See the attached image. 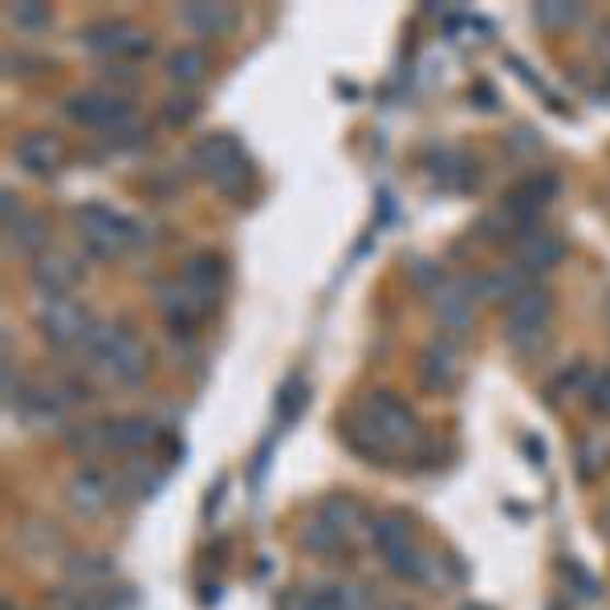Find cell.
I'll use <instances>...</instances> for the list:
<instances>
[{
	"instance_id": "30bf717a",
	"label": "cell",
	"mask_w": 610,
	"mask_h": 610,
	"mask_svg": "<svg viewBox=\"0 0 610 610\" xmlns=\"http://www.w3.org/2000/svg\"><path fill=\"white\" fill-rule=\"evenodd\" d=\"M415 375L419 383L431 391V395H448L456 383H460V350H456L452 338H431L419 350V362H415Z\"/></svg>"
},
{
	"instance_id": "484cf974",
	"label": "cell",
	"mask_w": 610,
	"mask_h": 610,
	"mask_svg": "<svg viewBox=\"0 0 610 610\" xmlns=\"http://www.w3.org/2000/svg\"><path fill=\"white\" fill-rule=\"evenodd\" d=\"M66 578H70L73 590H85L94 595L106 578H111V557L106 554H78L66 562Z\"/></svg>"
},
{
	"instance_id": "6da1fadb",
	"label": "cell",
	"mask_w": 610,
	"mask_h": 610,
	"mask_svg": "<svg viewBox=\"0 0 610 610\" xmlns=\"http://www.w3.org/2000/svg\"><path fill=\"white\" fill-rule=\"evenodd\" d=\"M61 111H66V118H70L73 127L99 130L111 147H135V142H142L139 114H135V106H130L123 94H106V90H78V94L66 99Z\"/></svg>"
},
{
	"instance_id": "b9f144b4",
	"label": "cell",
	"mask_w": 610,
	"mask_h": 610,
	"mask_svg": "<svg viewBox=\"0 0 610 610\" xmlns=\"http://www.w3.org/2000/svg\"><path fill=\"white\" fill-rule=\"evenodd\" d=\"M526 452L533 456V464H545V448H541V440H533V436H526Z\"/></svg>"
},
{
	"instance_id": "7402d4cb",
	"label": "cell",
	"mask_w": 610,
	"mask_h": 610,
	"mask_svg": "<svg viewBox=\"0 0 610 610\" xmlns=\"http://www.w3.org/2000/svg\"><path fill=\"white\" fill-rule=\"evenodd\" d=\"M163 73H168V82L180 85V90H187V85H199L204 78H208V54H204L199 45H180L175 54H168V61H163Z\"/></svg>"
},
{
	"instance_id": "83f0119b",
	"label": "cell",
	"mask_w": 610,
	"mask_h": 610,
	"mask_svg": "<svg viewBox=\"0 0 610 610\" xmlns=\"http://www.w3.org/2000/svg\"><path fill=\"white\" fill-rule=\"evenodd\" d=\"M610 464V436H586L583 444H578V476L583 481H598L602 472H607Z\"/></svg>"
},
{
	"instance_id": "5b68a950",
	"label": "cell",
	"mask_w": 610,
	"mask_h": 610,
	"mask_svg": "<svg viewBox=\"0 0 610 610\" xmlns=\"http://www.w3.org/2000/svg\"><path fill=\"white\" fill-rule=\"evenodd\" d=\"M33 322L57 350H85L90 334L99 330V318L73 298H42L33 306Z\"/></svg>"
},
{
	"instance_id": "d6a6232c",
	"label": "cell",
	"mask_w": 610,
	"mask_h": 610,
	"mask_svg": "<svg viewBox=\"0 0 610 610\" xmlns=\"http://www.w3.org/2000/svg\"><path fill=\"white\" fill-rule=\"evenodd\" d=\"M326 590L334 610H375V590L362 583H334Z\"/></svg>"
},
{
	"instance_id": "7c38bea8",
	"label": "cell",
	"mask_w": 610,
	"mask_h": 610,
	"mask_svg": "<svg viewBox=\"0 0 610 610\" xmlns=\"http://www.w3.org/2000/svg\"><path fill=\"white\" fill-rule=\"evenodd\" d=\"M28 281H33V289H37L42 298H66L73 285L82 281V265H78L70 253L49 249V253H42L28 265Z\"/></svg>"
},
{
	"instance_id": "e575fe53",
	"label": "cell",
	"mask_w": 610,
	"mask_h": 610,
	"mask_svg": "<svg viewBox=\"0 0 610 610\" xmlns=\"http://www.w3.org/2000/svg\"><path fill=\"white\" fill-rule=\"evenodd\" d=\"M301 403H306V383L294 375V379L281 387V395H277V419H281V424H294L301 412Z\"/></svg>"
},
{
	"instance_id": "e0dca14e",
	"label": "cell",
	"mask_w": 610,
	"mask_h": 610,
	"mask_svg": "<svg viewBox=\"0 0 610 610\" xmlns=\"http://www.w3.org/2000/svg\"><path fill=\"white\" fill-rule=\"evenodd\" d=\"M180 21L199 37H225V33L237 28V9L225 4V0H192V4L180 9Z\"/></svg>"
},
{
	"instance_id": "3957f363",
	"label": "cell",
	"mask_w": 610,
	"mask_h": 610,
	"mask_svg": "<svg viewBox=\"0 0 610 610\" xmlns=\"http://www.w3.org/2000/svg\"><path fill=\"white\" fill-rule=\"evenodd\" d=\"M73 228H78V241L85 244V253L102 256V261H111V256L127 253V249L147 241L139 220L114 212L106 204H82L73 212Z\"/></svg>"
},
{
	"instance_id": "603a6c76",
	"label": "cell",
	"mask_w": 610,
	"mask_h": 610,
	"mask_svg": "<svg viewBox=\"0 0 610 610\" xmlns=\"http://www.w3.org/2000/svg\"><path fill=\"white\" fill-rule=\"evenodd\" d=\"M21 550H25L28 557H57L61 550H66V529L57 526V521H45V517H37V521H25L21 526Z\"/></svg>"
},
{
	"instance_id": "277c9868",
	"label": "cell",
	"mask_w": 610,
	"mask_h": 610,
	"mask_svg": "<svg viewBox=\"0 0 610 610\" xmlns=\"http://www.w3.org/2000/svg\"><path fill=\"white\" fill-rule=\"evenodd\" d=\"M192 168L216 187V192H225V196H241L249 180H253V163L249 156L241 151V142L225 135V130H216V135H204V139L192 147Z\"/></svg>"
},
{
	"instance_id": "d4e9b609",
	"label": "cell",
	"mask_w": 610,
	"mask_h": 610,
	"mask_svg": "<svg viewBox=\"0 0 610 610\" xmlns=\"http://www.w3.org/2000/svg\"><path fill=\"white\" fill-rule=\"evenodd\" d=\"M66 448L78 460H94L102 452H114L111 444V424H73L66 427Z\"/></svg>"
},
{
	"instance_id": "9c48e42d",
	"label": "cell",
	"mask_w": 610,
	"mask_h": 610,
	"mask_svg": "<svg viewBox=\"0 0 610 610\" xmlns=\"http://www.w3.org/2000/svg\"><path fill=\"white\" fill-rule=\"evenodd\" d=\"M114 493H118V484L111 481V472L94 469V464H85L78 469L66 481V505H70L73 517H82V521H94L102 513L114 505Z\"/></svg>"
},
{
	"instance_id": "f546056e",
	"label": "cell",
	"mask_w": 610,
	"mask_h": 610,
	"mask_svg": "<svg viewBox=\"0 0 610 610\" xmlns=\"http://www.w3.org/2000/svg\"><path fill=\"white\" fill-rule=\"evenodd\" d=\"M464 578V569L456 566V557H440V554H427L424 574H419V586H431V590H452L456 583Z\"/></svg>"
},
{
	"instance_id": "f35d334b",
	"label": "cell",
	"mask_w": 610,
	"mask_h": 610,
	"mask_svg": "<svg viewBox=\"0 0 610 610\" xmlns=\"http://www.w3.org/2000/svg\"><path fill=\"white\" fill-rule=\"evenodd\" d=\"M586 395H590V407H595V412L610 415V370H607V375H598Z\"/></svg>"
},
{
	"instance_id": "ee69618b",
	"label": "cell",
	"mask_w": 610,
	"mask_h": 610,
	"mask_svg": "<svg viewBox=\"0 0 610 610\" xmlns=\"http://www.w3.org/2000/svg\"><path fill=\"white\" fill-rule=\"evenodd\" d=\"M598 529H602V533H607V538H610V505H607V509H602V526H598Z\"/></svg>"
},
{
	"instance_id": "ac0fdd59",
	"label": "cell",
	"mask_w": 610,
	"mask_h": 610,
	"mask_svg": "<svg viewBox=\"0 0 610 610\" xmlns=\"http://www.w3.org/2000/svg\"><path fill=\"white\" fill-rule=\"evenodd\" d=\"M318 517L326 521L338 538H355L358 529L370 526V517H367V505L355 497V493H330V497H322V505H318Z\"/></svg>"
},
{
	"instance_id": "44dd1931",
	"label": "cell",
	"mask_w": 610,
	"mask_h": 610,
	"mask_svg": "<svg viewBox=\"0 0 610 610\" xmlns=\"http://www.w3.org/2000/svg\"><path fill=\"white\" fill-rule=\"evenodd\" d=\"M4 232H9V249L33 256V261H37L42 253H49V225H45L42 212H28L25 208L13 225H4Z\"/></svg>"
},
{
	"instance_id": "8992f818",
	"label": "cell",
	"mask_w": 610,
	"mask_h": 610,
	"mask_svg": "<svg viewBox=\"0 0 610 610\" xmlns=\"http://www.w3.org/2000/svg\"><path fill=\"white\" fill-rule=\"evenodd\" d=\"M509 342L517 346V350H533V346H541V338H545V330H550V322H554V294L550 289H538V285H529L526 294H517V298L509 301Z\"/></svg>"
},
{
	"instance_id": "5bb4252c",
	"label": "cell",
	"mask_w": 610,
	"mask_h": 610,
	"mask_svg": "<svg viewBox=\"0 0 610 610\" xmlns=\"http://www.w3.org/2000/svg\"><path fill=\"white\" fill-rule=\"evenodd\" d=\"M342 440H346V448L355 456H362L367 464H391V456H395V444L370 424L367 412H355L342 419Z\"/></svg>"
},
{
	"instance_id": "bcb514c9",
	"label": "cell",
	"mask_w": 610,
	"mask_h": 610,
	"mask_svg": "<svg viewBox=\"0 0 610 610\" xmlns=\"http://www.w3.org/2000/svg\"><path fill=\"white\" fill-rule=\"evenodd\" d=\"M387 610H415V607H407V602H395V607H387Z\"/></svg>"
},
{
	"instance_id": "f6af8a7d",
	"label": "cell",
	"mask_w": 610,
	"mask_h": 610,
	"mask_svg": "<svg viewBox=\"0 0 610 610\" xmlns=\"http://www.w3.org/2000/svg\"><path fill=\"white\" fill-rule=\"evenodd\" d=\"M460 610H488V607H481V602H464Z\"/></svg>"
},
{
	"instance_id": "60d3db41",
	"label": "cell",
	"mask_w": 610,
	"mask_h": 610,
	"mask_svg": "<svg viewBox=\"0 0 610 610\" xmlns=\"http://www.w3.org/2000/svg\"><path fill=\"white\" fill-rule=\"evenodd\" d=\"M0 212H4V225H13L16 216L25 212V208H21V196H16L13 187H4V192H0Z\"/></svg>"
},
{
	"instance_id": "8fae6325",
	"label": "cell",
	"mask_w": 610,
	"mask_h": 610,
	"mask_svg": "<svg viewBox=\"0 0 610 610\" xmlns=\"http://www.w3.org/2000/svg\"><path fill=\"white\" fill-rule=\"evenodd\" d=\"M156 306H159V313H163V322H168L175 334H187V330L196 326L204 313L212 310V306L199 298V294L187 281H163V285H159V289H156Z\"/></svg>"
},
{
	"instance_id": "ab89813d",
	"label": "cell",
	"mask_w": 610,
	"mask_h": 610,
	"mask_svg": "<svg viewBox=\"0 0 610 610\" xmlns=\"http://www.w3.org/2000/svg\"><path fill=\"white\" fill-rule=\"evenodd\" d=\"M583 387H586V367L578 362V367L566 370V375H562V379L554 383V395H566V391H583ZM586 391H590V387H586Z\"/></svg>"
},
{
	"instance_id": "d6986e66",
	"label": "cell",
	"mask_w": 610,
	"mask_h": 610,
	"mask_svg": "<svg viewBox=\"0 0 610 610\" xmlns=\"http://www.w3.org/2000/svg\"><path fill=\"white\" fill-rule=\"evenodd\" d=\"M370 541H375V550H379V557H395L403 554L407 545H415V529H412V517L399 509H387L379 513L375 521H370Z\"/></svg>"
},
{
	"instance_id": "74e56055",
	"label": "cell",
	"mask_w": 610,
	"mask_h": 610,
	"mask_svg": "<svg viewBox=\"0 0 610 610\" xmlns=\"http://www.w3.org/2000/svg\"><path fill=\"white\" fill-rule=\"evenodd\" d=\"M49 610H94V595L73 590V586H61V590H54V598H49Z\"/></svg>"
},
{
	"instance_id": "52a82bcc",
	"label": "cell",
	"mask_w": 610,
	"mask_h": 610,
	"mask_svg": "<svg viewBox=\"0 0 610 610\" xmlns=\"http://www.w3.org/2000/svg\"><path fill=\"white\" fill-rule=\"evenodd\" d=\"M362 412L370 415V424L379 427L387 440L395 444V452L415 448V444L424 440V431H419V415H415L399 395H391V391H375V395H367Z\"/></svg>"
},
{
	"instance_id": "1f68e13d",
	"label": "cell",
	"mask_w": 610,
	"mask_h": 610,
	"mask_svg": "<svg viewBox=\"0 0 610 610\" xmlns=\"http://www.w3.org/2000/svg\"><path fill=\"white\" fill-rule=\"evenodd\" d=\"M159 484H163V472L151 460H130L127 469H123V488L135 493V497H151Z\"/></svg>"
},
{
	"instance_id": "9a60e30c",
	"label": "cell",
	"mask_w": 610,
	"mask_h": 610,
	"mask_svg": "<svg viewBox=\"0 0 610 610\" xmlns=\"http://www.w3.org/2000/svg\"><path fill=\"white\" fill-rule=\"evenodd\" d=\"M16 163L28 171V175H54L61 163H66V142L57 139L54 130H28L16 142Z\"/></svg>"
},
{
	"instance_id": "f1b7e54d",
	"label": "cell",
	"mask_w": 610,
	"mask_h": 610,
	"mask_svg": "<svg viewBox=\"0 0 610 610\" xmlns=\"http://www.w3.org/2000/svg\"><path fill=\"white\" fill-rule=\"evenodd\" d=\"M431 175L440 180V187H469L472 184V171H469V159L460 156V151H436V163H431Z\"/></svg>"
},
{
	"instance_id": "4dcf8cb0",
	"label": "cell",
	"mask_w": 610,
	"mask_h": 610,
	"mask_svg": "<svg viewBox=\"0 0 610 610\" xmlns=\"http://www.w3.org/2000/svg\"><path fill=\"white\" fill-rule=\"evenodd\" d=\"M301 545H306L310 554H318V557H334V554H342L346 538H338V533H334V529H330L322 517H313L310 526L301 529Z\"/></svg>"
},
{
	"instance_id": "d590c367",
	"label": "cell",
	"mask_w": 610,
	"mask_h": 610,
	"mask_svg": "<svg viewBox=\"0 0 610 610\" xmlns=\"http://www.w3.org/2000/svg\"><path fill=\"white\" fill-rule=\"evenodd\" d=\"M196 114H199V102L192 99V94H171V99L163 102V118H168L171 127H187Z\"/></svg>"
},
{
	"instance_id": "2e32d148",
	"label": "cell",
	"mask_w": 610,
	"mask_h": 610,
	"mask_svg": "<svg viewBox=\"0 0 610 610\" xmlns=\"http://www.w3.org/2000/svg\"><path fill=\"white\" fill-rule=\"evenodd\" d=\"M513 249H517V265L526 273H550L562 265V256H566V244L557 241L554 232H545V228H526L517 241H513Z\"/></svg>"
},
{
	"instance_id": "7a4b0ae2",
	"label": "cell",
	"mask_w": 610,
	"mask_h": 610,
	"mask_svg": "<svg viewBox=\"0 0 610 610\" xmlns=\"http://www.w3.org/2000/svg\"><path fill=\"white\" fill-rule=\"evenodd\" d=\"M82 355L94 358V367L102 370V379H111L118 387H135L147 379V367H151V355L130 330L123 326H102L90 334Z\"/></svg>"
},
{
	"instance_id": "7bdbcfd3",
	"label": "cell",
	"mask_w": 610,
	"mask_h": 610,
	"mask_svg": "<svg viewBox=\"0 0 610 610\" xmlns=\"http://www.w3.org/2000/svg\"><path fill=\"white\" fill-rule=\"evenodd\" d=\"M476 106H481V111H493V90H488V85H476Z\"/></svg>"
},
{
	"instance_id": "cb8c5ba5",
	"label": "cell",
	"mask_w": 610,
	"mask_h": 610,
	"mask_svg": "<svg viewBox=\"0 0 610 610\" xmlns=\"http://www.w3.org/2000/svg\"><path fill=\"white\" fill-rule=\"evenodd\" d=\"M184 281L192 285V289H196V294L208 301V306H212V301L220 298V289H225V265H220L216 256H208V253L192 256V261L184 265Z\"/></svg>"
},
{
	"instance_id": "ba28073f",
	"label": "cell",
	"mask_w": 610,
	"mask_h": 610,
	"mask_svg": "<svg viewBox=\"0 0 610 610\" xmlns=\"http://www.w3.org/2000/svg\"><path fill=\"white\" fill-rule=\"evenodd\" d=\"M78 42L90 49V54L102 57H142L151 54V33L130 21H94L78 33Z\"/></svg>"
},
{
	"instance_id": "4fadbf2b",
	"label": "cell",
	"mask_w": 610,
	"mask_h": 610,
	"mask_svg": "<svg viewBox=\"0 0 610 610\" xmlns=\"http://www.w3.org/2000/svg\"><path fill=\"white\" fill-rule=\"evenodd\" d=\"M66 407H70V399L61 395V387H25L21 399L13 403V412L21 415V424L25 427H57L66 419Z\"/></svg>"
},
{
	"instance_id": "4316f807",
	"label": "cell",
	"mask_w": 610,
	"mask_h": 610,
	"mask_svg": "<svg viewBox=\"0 0 610 610\" xmlns=\"http://www.w3.org/2000/svg\"><path fill=\"white\" fill-rule=\"evenodd\" d=\"M4 21L21 28V33H45V28L54 25V9L42 4V0H16V4L4 9Z\"/></svg>"
},
{
	"instance_id": "8d00e7d4",
	"label": "cell",
	"mask_w": 610,
	"mask_h": 610,
	"mask_svg": "<svg viewBox=\"0 0 610 610\" xmlns=\"http://www.w3.org/2000/svg\"><path fill=\"white\" fill-rule=\"evenodd\" d=\"M285 610H334L330 607V590L326 586H310V590H298V595L285 602Z\"/></svg>"
},
{
	"instance_id": "836d02e7",
	"label": "cell",
	"mask_w": 610,
	"mask_h": 610,
	"mask_svg": "<svg viewBox=\"0 0 610 610\" xmlns=\"http://www.w3.org/2000/svg\"><path fill=\"white\" fill-rule=\"evenodd\" d=\"M533 16H538V25H545V28H569L583 16V4H569V0H541V4H533Z\"/></svg>"
},
{
	"instance_id": "ffe728a7",
	"label": "cell",
	"mask_w": 610,
	"mask_h": 610,
	"mask_svg": "<svg viewBox=\"0 0 610 610\" xmlns=\"http://www.w3.org/2000/svg\"><path fill=\"white\" fill-rule=\"evenodd\" d=\"M163 440V427L156 419H147V415H123V419H114L111 424V444L114 452H147V448H156Z\"/></svg>"
}]
</instances>
